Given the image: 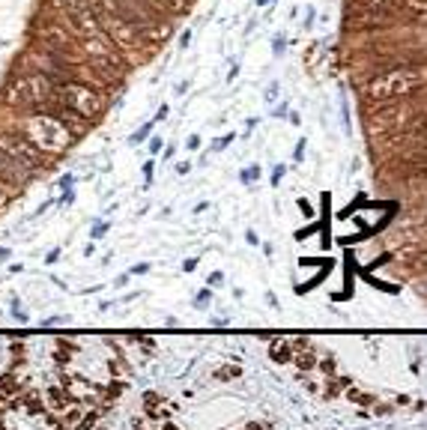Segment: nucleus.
I'll return each instance as SVG.
<instances>
[{"mask_svg": "<svg viewBox=\"0 0 427 430\" xmlns=\"http://www.w3.org/2000/svg\"><path fill=\"white\" fill-rule=\"evenodd\" d=\"M424 78L421 72H409V69H394V72H382V75H374L367 81L365 87V96L371 99V102L382 105V102H394V99L406 96L409 90L421 87Z\"/></svg>", "mask_w": 427, "mask_h": 430, "instance_id": "f257e3e1", "label": "nucleus"}, {"mask_svg": "<svg viewBox=\"0 0 427 430\" xmlns=\"http://www.w3.org/2000/svg\"><path fill=\"white\" fill-rule=\"evenodd\" d=\"M54 96L60 99L63 105L72 108L75 114H81L84 120H93L96 114H102V108H105V99L99 96L87 81H57Z\"/></svg>", "mask_w": 427, "mask_h": 430, "instance_id": "f03ea898", "label": "nucleus"}, {"mask_svg": "<svg viewBox=\"0 0 427 430\" xmlns=\"http://www.w3.org/2000/svg\"><path fill=\"white\" fill-rule=\"evenodd\" d=\"M27 140H30L39 153H63L69 147V140H72V132H69L63 123L48 117V114H36L30 120V126H27Z\"/></svg>", "mask_w": 427, "mask_h": 430, "instance_id": "7ed1b4c3", "label": "nucleus"}, {"mask_svg": "<svg viewBox=\"0 0 427 430\" xmlns=\"http://www.w3.org/2000/svg\"><path fill=\"white\" fill-rule=\"evenodd\" d=\"M102 33L111 39V45H117V48H123V51H144L147 48V39L140 36L132 24H126L123 18H117V16H108V12L102 9Z\"/></svg>", "mask_w": 427, "mask_h": 430, "instance_id": "20e7f679", "label": "nucleus"}, {"mask_svg": "<svg viewBox=\"0 0 427 430\" xmlns=\"http://www.w3.org/2000/svg\"><path fill=\"white\" fill-rule=\"evenodd\" d=\"M0 153L9 155L12 162H18L24 170H36L45 165V155L21 135H0Z\"/></svg>", "mask_w": 427, "mask_h": 430, "instance_id": "39448f33", "label": "nucleus"}, {"mask_svg": "<svg viewBox=\"0 0 427 430\" xmlns=\"http://www.w3.org/2000/svg\"><path fill=\"white\" fill-rule=\"evenodd\" d=\"M24 63H27V66H33L30 72H42V75L51 78L54 84H57V78L72 75V69H75V66H69L60 54H54L51 48H45V51H30V54L24 57Z\"/></svg>", "mask_w": 427, "mask_h": 430, "instance_id": "423d86ee", "label": "nucleus"}, {"mask_svg": "<svg viewBox=\"0 0 427 430\" xmlns=\"http://www.w3.org/2000/svg\"><path fill=\"white\" fill-rule=\"evenodd\" d=\"M401 120H409V105H404V102H397V99H394V102H386V108L374 114L367 128H371V135L382 132V128L392 132V128L401 126Z\"/></svg>", "mask_w": 427, "mask_h": 430, "instance_id": "0eeeda50", "label": "nucleus"}, {"mask_svg": "<svg viewBox=\"0 0 427 430\" xmlns=\"http://www.w3.org/2000/svg\"><path fill=\"white\" fill-rule=\"evenodd\" d=\"M90 66L99 72V75H102V84L123 78V72H126V66H123V60H120L117 54H99V57H90Z\"/></svg>", "mask_w": 427, "mask_h": 430, "instance_id": "6e6552de", "label": "nucleus"}, {"mask_svg": "<svg viewBox=\"0 0 427 430\" xmlns=\"http://www.w3.org/2000/svg\"><path fill=\"white\" fill-rule=\"evenodd\" d=\"M4 102L6 105H30V87H27V75H12L4 87Z\"/></svg>", "mask_w": 427, "mask_h": 430, "instance_id": "1a4fd4ad", "label": "nucleus"}, {"mask_svg": "<svg viewBox=\"0 0 427 430\" xmlns=\"http://www.w3.org/2000/svg\"><path fill=\"white\" fill-rule=\"evenodd\" d=\"M27 177H30V170H24L18 162H12L9 155L0 153V180H6L12 185H21Z\"/></svg>", "mask_w": 427, "mask_h": 430, "instance_id": "9d476101", "label": "nucleus"}, {"mask_svg": "<svg viewBox=\"0 0 427 430\" xmlns=\"http://www.w3.org/2000/svg\"><path fill=\"white\" fill-rule=\"evenodd\" d=\"M152 126H155V123H147V126H144V128H140V132H138V135H135L132 140H135V143H138V140H144V138H147V135L152 132Z\"/></svg>", "mask_w": 427, "mask_h": 430, "instance_id": "9b49d317", "label": "nucleus"}, {"mask_svg": "<svg viewBox=\"0 0 427 430\" xmlns=\"http://www.w3.org/2000/svg\"><path fill=\"white\" fill-rule=\"evenodd\" d=\"M51 4H54L57 9H66L69 4H78V0H51Z\"/></svg>", "mask_w": 427, "mask_h": 430, "instance_id": "f8f14e48", "label": "nucleus"}, {"mask_svg": "<svg viewBox=\"0 0 427 430\" xmlns=\"http://www.w3.org/2000/svg\"><path fill=\"white\" fill-rule=\"evenodd\" d=\"M257 4H260V6H266V0H257Z\"/></svg>", "mask_w": 427, "mask_h": 430, "instance_id": "ddd939ff", "label": "nucleus"}]
</instances>
